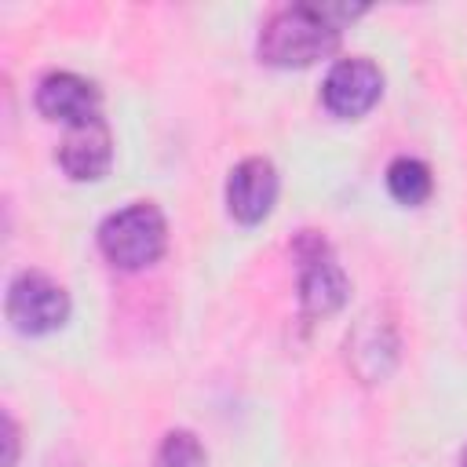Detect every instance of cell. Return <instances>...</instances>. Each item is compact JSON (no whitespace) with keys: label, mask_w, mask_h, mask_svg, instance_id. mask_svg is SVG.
<instances>
[{"label":"cell","mask_w":467,"mask_h":467,"mask_svg":"<svg viewBox=\"0 0 467 467\" xmlns=\"http://www.w3.org/2000/svg\"><path fill=\"white\" fill-rule=\"evenodd\" d=\"M365 15V7L350 4H288L274 11L259 33V62L277 69H299L325 58L339 33Z\"/></svg>","instance_id":"cell-1"},{"label":"cell","mask_w":467,"mask_h":467,"mask_svg":"<svg viewBox=\"0 0 467 467\" xmlns=\"http://www.w3.org/2000/svg\"><path fill=\"white\" fill-rule=\"evenodd\" d=\"M164 244H168V223H164L161 208L150 201H135V204L113 212L99 226V248L120 270L153 266L161 259Z\"/></svg>","instance_id":"cell-2"},{"label":"cell","mask_w":467,"mask_h":467,"mask_svg":"<svg viewBox=\"0 0 467 467\" xmlns=\"http://www.w3.org/2000/svg\"><path fill=\"white\" fill-rule=\"evenodd\" d=\"M292 259H296V274H299V310L310 321H321L328 314H336L347 303V274L336 263L332 244L317 234V230H299L292 241Z\"/></svg>","instance_id":"cell-3"},{"label":"cell","mask_w":467,"mask_h":467,"mask_svg":"<svg viewBox=\"0 0 467 467\" xmlns=\"http://www.w3.org/2000/svg\"><path fill=\"white\" fill-rule=\"evenodd\" d=\"M4 314L15 332L22 336H47L66 325L69 317V296L58 281H51L40 270H22L7 281Z\"/></svg>","instance_id":"cell-4"},{"label":"cell","mask_w":467,"mask_h":467,"mask_svg":"<svg viewBox=\"0 0 467 467\" xmlns=\"http://www.w3.org/2000/svg\"><path fill=\"white\" fill-rule=\"evenodd\" d=\"M379 95H383V73L368 58H339L321 84V102L339 120H354L368 113L379 102Z\"/></svg>","instance_id":"cell-5"},{"label":"cell","mask_w":467,"mask_h":467,"mask_svg":"<svg viewBox=\"0 0 467 467\" xmlns=\"http://www.w3.org/2000/svg\"><path fill=\"white\" fill-rule=\"evenodd\" d=\"M277 201V168L266 157H244L230 168L226 179V212L241 226H255L274 212Z\"/></svg>","instance_id":"cell-6"},{"label":"cell","mask_w":467,"mask_h":467,"mask_svg":"<svg viewBox=\"0 0 467 467\" xmlns=\"http://www.w3.org/2000/svg\"><path fill=\"white\" fill-rule=\"evenodd\" d=\"M99 106H102L99 88L88 77H80V73L58 69V73H47L36 84V109L47 120H58L66 128L99 120Z\"/></svg>","instance_id":"cell-7"},{"label":"cell","mask_w":467,"mask_h":467,"mask_svg":"<svg viewBox=\"0 0 467 467\" xmlns=\"http://www.w3.org/2000/svg\"><path fill=\"white\" fill-rule=\"evenodd\" d=\"M58 168L73 179V182H95L109 171L113 164V135L106 128V120H88L77 128H66V139L55 153Z\"/></svg>","instance_id":"cell-8"},{"label":"cell","mask_w":467,"mask_h":467,"mask_svg":"<svg viewBox=\"0 0 467 467\" xmlns=\"http://www.w3.org/2000/svg\"><path fill=\"white\" fill-rule=\"evenodd\" d=\"M347 347H350L354 368H361V365H365V358H372L368 379H379V376H387V365H383L379 358H387V361L394 365V354H398V343H394V332H390V325H379V321H372V317H368V325H361V328L354 332V339H350Z\"/></svg>","instance_id":"cell-9"},{"label":"cell","mask_w":467,"mask_h":467,"mask_svg":"<svg viewBox=\"0 0 467 467\" xmlns=\"http://www.w3.org/2000/svg\"><path fill=\"white\" fill-rule=\"evenodd\" d=\"M387 190H390V197H394L398 204L416 208V204H423V201L431 197V190H434L431 168H427L423 161H416V157H394L390 168H387Z\"/></svg>","instance_id":"cell-10"},{"label":"cell","mask_w":467,"mask_h":467,"mask_svg":"<svg viewBox=\"0 0 467 467\" xmlns=\"http://www.w3.org/2000/svg\"><path fill=\"white\" fill-rule=\"evenodd\" d=\"M204 463H208L204 445L190 431H168L153 460V467H204Z\"/></svg>","instance_id":"cell-11"},{"label":"cell","mask_w":467,"mask_h":467,"mask_svg":"<svg viewBox=\"0 0 467 467\" xmlns=\"http://www.w3.org/2000/svg\"><path fill=\"white\" fill-rule=\"evenodd\" d=\"M4 445H7L4 467H15V460H18V423L11 420V412H4Z\"/></svg>","instance_id":"cell-12"},{"label":"cell","mask_w":467,"mask_h":467,"mask_svg":"<svg viewBox=\"0 0 467 467\" xmlns=\"http://www.w3.org/2000/svg\"><path fill=\"white\" fill-rule=\"evenodd\" d=\"M460 467H467V449H463V452H460Z\"/></svg>","instance_id":"cell-13"}]
</instances>
